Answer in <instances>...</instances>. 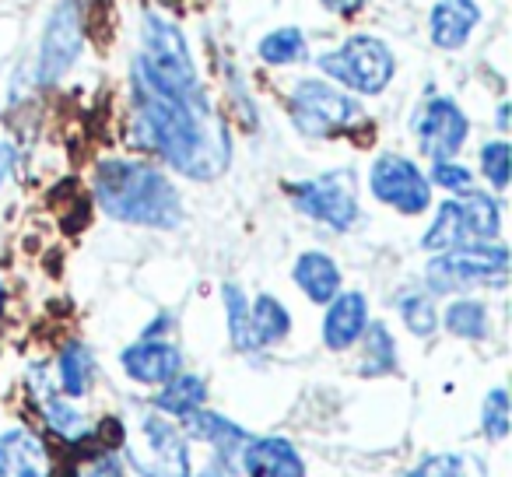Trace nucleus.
Wrapping results in <instances>:
<instances>
[{
	"label": "nucleus",
	"instance_id": "19",
	"mask_svg": "<svg viewBox=\"0 0 512 477\" xmlns=\"http://www.w3.org/2000/svg\"><path fill=\"white\" fill-rule=\"evenodd\" d=\"M186 421H190V428L197 435H204L207 442H211L214 449H218V456L228 463V467H235V463H242V449H246L249 435L242 432L239 425H232L228 418H221V414H211V411H190L186 414Z\"/></svg>",
	"mask_w": 512,
	"mask_h": 477
},
{
	"label": "nucleus",
	"instance_id": "26",
	"mask_svg": "<svg viewBox=\"0 0 512 477\" xmlns=\"http://www.w3.org/2000/svg\"><path fill=\"white\" fill-rule=\"evenodd\" d=\"M225 295V313H228V337L239 351H253V330H249V302L242 295L239 285H225L221 288Z\"/></svg>",
	"mask_w": 512,
	"mask_h": 477
},
{
	"label": "nucleus",
	"instance_id": "16",
	"mask_svg": "<svg viewBox=\"0 0 512 477\" xmlns=\"http://www.w3.org/2000/svg\"><path fill=\"white\" fill-rule=\"evenodd\" d=\"M242 467L249 477H306L302 456L288 439H249L242 449Z\"/></svg>",
	"mask_w": 512,
	"mask_h": 477
},
{
	"label": "nucleus",
	"instance_id": "23",
	"mask_svg": "<svg viewBox=\"0 0 512 477\" xmlns=\"http://www.w3.org/2000/svg\"><path fill=\"white\" fill-rule=\"evenodd\" d=\"M207 397V386L204 379L197 376H172L169 383H165V390L155 397V407L165 414H179V418H186L190 411H197L200 404H204Z\"/></svg>",
	"mask_w": 512,
	"mask_h": 477
},
{
	"label": "nucleus",
	"instance_id": "32",
	"mask_svg": "<svg viewBox=\"0 0 512 477\" xmlns=\"http://www.w3.org/2000/svg\"><path fill=\"white\" fill-rule=\"evenodd\" d=\"M411 477H467L463 470V460L453 453H439V456H428L425 463L411 470Z\"/></svg>",
	"mask_w": 512,
	"mask_h": 477
},
{
	"label": "nucleus",
	"instance_id": "12",
	"mask_svg": "<svg viewBox=\"0 0 512 477\" xmlns=\"http://www.w3.org/2000/svg\"><path fill=\"white\" fill-rule=\"evenodd\" d=\"M414 134H418V144L428 158L449 162V158L463 148V141H467L470 123L453 99H442L439 95V99L425 102V106L418 109V116H414Z\"/></svg>",
	"mask_w": 512,
	"mask_h": 477
},
{
	"label": "nucleus",
	"instance_id": "1",
	"mask_svg": "<svg viewBox=\"0 0 512 477\" xmlns=\"http://www.w3.org/2000/svg\"><path fill=\"white\" fill-rule=\"evenodd\" d=\"M134 95L148 144L172 169L190 179H214L225 172L232 144L207 106L204 88H172L134 60Z\"/></svg>",
	"mask_w": 512,
	"mask_h": 477
},
{
	"label": "nucleus",
	"instance_id": "35",
	"mask_svg": "<svg viewBox=\"0 0 512 477\" xmlns=\"http://www.w3.org/2000/svg\"><path fill=\"white\" fill-rule=\"evenodd\" d=\"M11 165H15V151H11V144H0V183L8 179Z\"/></svg>",
	"mask_w": 512,
	"mask_h": 477
},
{
	"label": "nucleus",
	"instance_id": "5",
	"mask_svg": "<svg viewBox=\"0 0 512 477\" xmlns=\"http://www.w3.org/2000/svg\"><path fill=\"white\" fill-rule=\"evenodd\" d=\"M292 106L295 127L306 137H330L341 130L355 127L362 120V106L351 95H344L341 88L327 85V81H299L288 99Z\"/></svg>",
	"mask_w": 512,
	"mask_h": 477
},
{
	"label": "nucleus",
	"instance_id": "36",
	"mask_svg": "<svg viewBox=\"0 0 512 477\" xmlns=\"http://www.w3.org/2000/svg\"><path fill=\"white\" fill-rule=\"evenodd\" d=\"M200 477H221V474H218V470H204Z\"/></svg>",
	"mask_w": 512,
	"mask_h": 477
},
{
	"label": "nucleus",
	"instance_id": "7",
	"mask_svg": "<svg viewBox=\"0 0 512 477\" xmlns=\"http://www.w3.org/2000/svg\"><path fill=\"white\" fill-rule=\"evenodd\" d=\"M141 60L158 81L172 88H197V67H193L190 46H186L183 32L162 15H144L141 18Z\"/></svg>",
	"mask_w": 512,
	"mask_h": 477
},
{
	"label": "nucleus",
	"instance_id": "14",
	"mask_svg": "<svg viewBox=\"0 0 512 477\" xmlns=\"http://www.w3.org/2000/svg\"><path fill=\"white\" fill-rule=\"evenodd\" d=\"M369 327V302L362 292H337L323 320V341L330 351H348Z\"/></svg>",
	"mask_w": 512,
	"mask_h": 477
},
{
	"label": "nucleus",
	"instance_id": "24",
	"mask_svg": "<svg viewBox=\"0 0 512 477\" xmlns=\"http://www.w3.org/2000/svg\"><path fill=\"white\" fill-rule=\"evenodd\" d=\"M446 330L463 341H481L488 334V309L474 299H460V302H449L446 309Z\"/></svg>",
	"mask_w": 512,
	"mask_h": 477
},
{
	"label": "nucleus",
	"instance_id": "13",
	"mask_svg": "<svg viewBox=\"0 0 512 477\" xmlns=\"http://www.w3.org/2000/svg\"><path fill=\"white\" fill-rule=\"evenodd\" d=\"M120 362H123V369H127V376L137 379V383H169L172 376H179L183 355H179L176 344L144 337V341L130 344V348L123 351Z\"/></svg>",
	"mask_w": 512,
	"mask_h": 477
},
{
	"label": "nucleus",
	"instance_id": "25",
	"mask_svg": "<svg viewBox=\"0 0 512 477\" xmlns=\"http://www.w3.org/2000/svg\"><path fill=\"white\" fill-rule=\"evenodd\" d=\"M397 365V344H393L390 330L383 323H372L365 327V365L362 372L365 376H383Z\"/></svg>",
	"mask_w": 512,
	"mask_h": 477
},
{
	"label": "nucleus",
	"instance_id": "9",
	"mask_svg": "<svg viewBox=\"0 0 512 477\" xmlns=\"http://www.w3.org/2000/svg\"><path fill=\"white\" fill-rule=\"evenodd\" d=\"M81 46H85V25H81L78 0H60L57 8L50 11V18H46L43 43H39V57H36L39 85H57L74 67V60L81 57Z\"/></svg>",
	"mask_w": 512,
	"mask_h": 477
},
{
	"label": "nucleus",
	"instance_id": "2",
	"mask_svg": "<svg viewBox=\"0 0 512 477\" xmlns=\"http://www.w3.org/2000/svg\"><path fill=\"white\" fill-rule=\"evenodd\" d=\"M95 200L116 221L148 228H176L183 221V204L169 179L144 162L109 158L95 172Z\"/></svg>",
	"mask_w": 512,
	"mask_h": 477
},
{
	"label": "nucleus",
	"instance_id": "10",
	"mask_svg": "<svg viewBox=\"0 0 512 477\" xmlns=\"http://www.w3.org/2000/svg\"><path fill=\"white\" fill-rule=\"evenodd\" d=\"M130 463L144 477H190V456L186 442L176 435V428L165 425L162 418L148 414L137 428V439L127 442Z\"/></svg>",
	"mask_w": 512,
	"mask_h": 477
},
{
	"label": "nucleus",
	"instance_id": "3",
	"mask_svg": "<svg viewBox=\"0 0 512 477\" xmlns=\"http://www.w3.org/2000/svg\"><path fill=\"white\" fill-rule=\"evenodd\" d=\"M502 228L498 221V204L495 197H484V193H460V197L446 200L435 214V221L428 225L421 246L432 253H446L456 246L470 243H491Z\"/></svg>",
	"mask_w": 512,
	"mask_h": 477
},
{
	"label": "nucleus",
	"instance_id": "17",
	"mask_svg": "<svg viewBox=\"0 0 512 477\" xmlns=\"http://www.w3.org/2000/svg\"><path fill=\"white\" fill-rule=\"evenodd\" d=\"M0 477H50L43 442L25 428L0 435Z\"/></svg>",
	"mask_w": 512,
	"mask_h": 477
},
{
	"label": "nucleus",
	"instance_id": "28",
	"mask_svg": "<svg viewBox=\"0 0 512 477\" xmlns=\"http://www.w3.org/2000/svg\"><path fill=\"white\" fill-rule=\"evenodd\" d=\"M481 425H484V432H488L495 442H502L505 435H509V393H505V390H491L488 397H484Z\"/></svg>",
	"mask_w": 512,
	"mask_h": 477
},
{
	"label": "nucleus",
	"instance_id": "8",
	"mask_svg": "<svg viewBox=\"0 0 512 477\" xmlns=\"http://www.w3.org/2000/svg\"><path fill=\"white\" fill-rule=\"evenodd\" d=\"M292 193V204L299 207L306 218L323 221L334 232H348L358 221V197H355V179L351 172H323L316 179H306V183L288 186Z\"/></svg>",
	"mask_w": 512,
	"mask_h": 477
},
{
	"label": "nucleus",
	"instance_id": "27",
	"mask_svg": "<svg viewBox=\"0 0 512 477\" xmlns=\"http://www.w3.org/2000/svg\"><path fill=\"white\" fill-rule=\"evenodd\" d=\"M481 169L488 176V183L495 190H505L509 186V169H512V151L505 141H491L481 148Z\"/></svg>",
	"mask_w": 512,
	"mask_h": 477
},
{
	"label": "nucleus",
	"instance_id": "6",
	"mask_svg": "<svg viewBox=\"0 0 512 477\" xmlns=\"http://www.w3.org/2000/svg\"><path fill=\"white\" fill-rule=\"evenodd\" d=\"M505 271H509V250H505V246L470 243V246H456V250H446L442 257H435L432 264H428L425 278L432 292H453V288L484 285V281L502 285Z\"/></svg>",
	"mask_w": 512,
	"mask_h": 477
},
{
	"label": "nucleus",
	"instance_id": "4",
	"mask_svg": "<svg viewBox=\"0 0 512 477\" xmlns=\"http://www.w3.org/2000/svg\"><path fill=\"white\" fill-rule=\"evenodd\" d=\"M320 67L334 81H341L344 88H351V92L379 95L390 85L393 71H397V60H393V50L383 39L351 36L334 53H323Z\"/></svg>",
	"mask_w": 512,
	"mask_h": 477
},
{
	"label": "nucleus",
	"instance_id": "30",
	"mask_svg": "<svg viewBox=\"0 0 512 477\" xmlns=\"http://www.w3.org/2000/svg\"><path fill=\"white\" fill-rule=\"evenodd\" d=\"M43 407H46V421H50V425L57 428V435H64V439H81V435L88 432L85 418H81L71 404H64L60 397H46Z\"/></svg>",
	"mask_w": 512,
	"mask_h": 477
},
{
	"label": "nucleus",
	"instance_id": "21",
	"mask_svg": "<svg viewBox=\"0 0 512 477\" xmlns=\"http://www.w3.org/2000/svg\"><path fill=\"white\" fill-rule=\"evenodd\" d=\"M57 365H60V390H64L67 397L88 393V383H92V376H95V358L85 344L81 341L67 344V348L60 351Z\"/></svg>",
	"mask_w": 512,
	"mask_h": 477
},
{
	"label": "nucleus",
	"instance_id": "31",
	"mask_svg": "<svg viewBox=\"0 0 512 477\" xmlns=\"http://www.w3.org/2000/svg\"><path fill=\"white\" fill-rule=\"evenodd\" d=\"M432 183H439L442 190H449V193H470L474 190V176H470L463 165H456V162H435V169H432Z\"/></svg>",
	"mask_w": 512,
	"mask_h": 477
},
{
	"label": "nucleus",
	"instance_id": "15",
	"mask_svg": "<svg viewBox=\"0 0 512 477\" xmlns=\"http://www.w3.org/2000/svg\"><path fill=\"white\" fill-rule=\"evenodd\" d=\"M481 22V8L474 0H439L428 15V32L439 50H460L467 46L470 32Z\"/></svg>",
	"mask_w": 512,
	"mask_h": 477
},
{
	"label": "nucleus",
	"instance_id": "33",
	"mask_svg": "<svg viewBox=\"0 0 512 477\" xmlns=\"http://www.w3.org/2000/svg\"><path fill=\"white\" fill-rule=\"evenodd\" d=\"M85 477H123L120 460H113V456H102V460H95L92 467H88Z\"/></svg>",
	"mask_w": 512,
	"mask_h": 477
},
{
	"label": "nucleus",
	"instance_id": "34",
	"mask_svg": "<svg viewBox=\"0 0 512 477\" xmlns=\"http://www.w3.org/2000/svg\"><path fill=\"white\" fill-rule=\"evenodd\" d=\"M365 4H369V0H323V8L334 11V15H355Z\"/></svg>",
	"mask_w": 512,
	"mask_h": 477
},
{
	"label": "nucleus",
	"instance_id": "18",
	"mask_svg": "<svg viewBox=\"0 0 512 477\" xmlns=\"http://www.w3.org/2000/svg\"><path fill=\"white\" fill-rule=\"evenodd\" d=\"M292 278H295V285L306 292V299L320 302V306L341 292V271H337L334 260H330L327 253H320V250L302 253V257L295 260Z\"/></svg>",
	"mask_w": 512,
	"mask_h": 477
},
{
	"label": "nucleus",
	"instance_id": "11",
	"mask_svg": "<svg viewBox=\"0 0 512 477\" xmlns=\"http://www.w3.org/2000/svg\"><path fill=\"white\" fill-rule=\"evenodd\" d=\"M369 186L383 204H390L400 214H421L432 204L428 179L404 155H379L369 172Z\"/></svg>",
	"mask_w": 512,
	"mask_h": 477
},
{
	"label": "nucleus",
	"instance_id": "29",
	"mask_svg": "<svg viewBox=\"0 0 512 477\" xmlns=\"http://www.w3.org/2000/svg\"><path fill=\"white\" fill-rule=\"evenodd\" d=\"M400 316H404L407 330L418 337H428L435 330V306L428 295H404L400 299Z\"/></svg>",
	"mask_w": 512,
	"mask_h": 477
},
{
	"label": "nucleus",
	"instance_id": "22",
	"mask_svg": "<svg viewBox=\"0 0 512 477\" xmlns=\"http://www.w3.org/2000/svg\"><path fill=\"white\" fill-rule=\"evenodd\" d=\"M256 53H260L264 64L285 67V64H302L306 53H309V46H306V36H302L295 25H288V29L267 32V36L260 39V46H256Z\"/></svg>",
	"mask_w": 512,
	"mask_h": 477
},
{
	"label": "nucleus",
	"instance_id": "20",
	"mask_svg": "<svg viewBox=\"0 0 512 477\" xmlns=\"http://www.w3.org/2000/svg\"><path fill=\"white\" fill-rule=\"evenodd\" d=\"M249 330H253L256 348H267V344H278L292 330V316L281 306L274 295H260V299L249 306Z\"/></svg>",
	"mask_w": 512,
	"mask_h": 477
}]
</instances>
